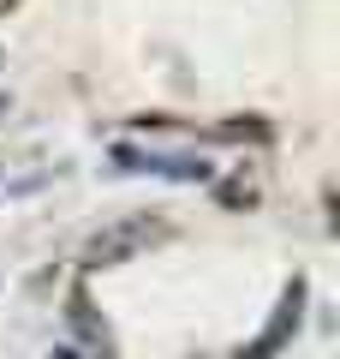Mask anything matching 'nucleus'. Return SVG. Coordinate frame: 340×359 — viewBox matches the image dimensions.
I'll list each match as a JSON object with an SVG mask.
<instances>
[{
    "label": "nucleus",
    "instance_id": "1",
    "mask_svg": "<svg viewBox=\"0 0 340 359\" xmlns=\"http://www.w3.org/2000/svg\"><path fill=\"white\" fill-rule=\"evenodd\" d=\"M162 240V228L155 222H132V228H113V233H96V240L84 245V264H120L126 252H138V245Z\"/></svg>",
    "mask_w": 340,
    "mask_h": 359
},
{
    "label": "nucleus",
    "instance_id": "3",
    "mask_svg": "<svg viewBox=\"0 0 340 359\" xmlns=\"http://www.w3.org/2000/svg\"><path fill=\"white\" fill-rule=\"evenodd\" d=\"M299 299H304V287L292 282V294L281 299V318L269 323V335H263V341H257V347H251V353H245V359H269V353H275V347H281V335H287L292 323H299Z\"/></svg>",
    "mask_w": 340,
    "mask_h": 359
},
{
    "label": "nucleus",
    "instance_id": "2",
    "mask_svg": "<svg viewBox=\"0 0 340 359\" xmlns=\"http://www.w3.org/2000/svg\"><path fill=\"white\" fill-rule=\"evenodd\" d=\"M120 168H138V174H173V180H209V162H191V156H150V150H132L120 144L113 150Z\"/></svg>",
    "mask_w": 340,
    "mask_h": 359
}]
</instances>
